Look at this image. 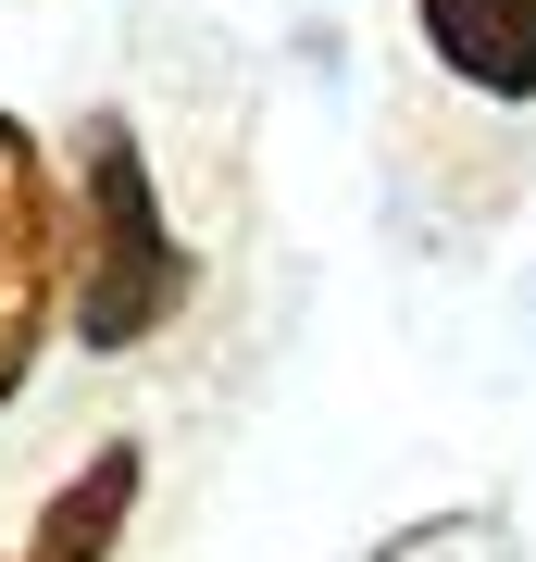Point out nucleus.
I'll return each mask as SVG.
<instances>
[{
    "label": "nucleus",
    "instance_id": "1",
    "mask_svg": "<svg viewBox=\"0 0 536 562\" xmlns=\"http://www.w3.org/2000/svg\"><path fill=\"white\" fill-rule=\"evenodd\" d=\"M88 176H76V238H62V276H76V338L88 350H138L187 313V250L150 201V150L125 113H88Z\"/></svg>",
    "mask_w": 536,
    "mask_h": 562
},
{
    "label": "nucleus",
    "instance_id": "2",
    "mask_svg": "<svg viewBox=\"0 0 536 562\" xmlns=\"http://www.w3.org/2000/svg\"><path fill=\"white\" fill-rule=\"evenodd\" d=\"M50 288H62V225H50V162L0 113V401L38 375V338H50Z\"/></svg>",
    "mask_w": 536,
    "mask_h": 562
},
{
    "label": "nucleus",
    "instance_id": "3",
    "mask_svg": "<svg viewBox=\"0 0 536 562\" xmlns=\"http://www.w3.org/2000/svg\"><path fill=\"white\" fill-rule=\"evenodd\" d=\"M424 50L487 101H536V0H412Z\"/></svg>",
    "mask_w": 536,
    "mask_h": 562
},
{
    "label": "nucleus",
    "instance_id": "4",
    "mask_svg": "<svg viewBox=\"0 0 536 562\" xmlns=\"http://www.w3.org/2000/svg\"><path fill=\"white\" fill-rule=\"evenodd\" d=\"M125 513H138V450H88V475H62V501L38 513V538L13 562H113Z\"/></svg>",
    "mask_w": 536,
    "mask_h": 562
},
{
    "label": "nucleus",
    "instance_id": "5",
    "mask_svg": "<svg viewBox=\"0 0 536 562\" xmlns=\"http://www.w3.org/2000/svg\"><path fill=\"white\" fill-rule=\"evenodd\" d=\"M0 562H13V550H0Z\"/></svg>",
    "mask_w": 536,
    "mask_h": 562
}]
</instances>
